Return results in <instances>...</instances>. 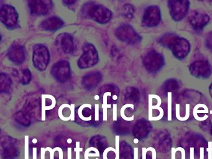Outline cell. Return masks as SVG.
<instances>
[{"instance_id":"cell-15","label":"cell","mask_w":212,"mask_h":159,"mask_svg":"<svg viewBox=\"0 0 212 159\" xmlns=\"http://www.w3.org/2000/svg\"><path fill=\"white\" fill-rule=\"evenodd\" d=\"M28 3L30 13L35 15L46 14L51 6V1H30Z\"/></svg>"},{"instance_id":"cell-20","label":"cell","mask_w":212,"mask_h":159,"mask_svg":"<svg viewBox=\"0 0 212 159\" xmlns=\"http://www.w3.org/2000/svg\"><path fill=\"white\" fill-rule=\"evenodd\" d=\"M0 84L1 93H7L11 89L12 82L8 75L1 73L0 76Z\"/></svg>"},{"instance_id":"cell-9","label":"cell","mask_w":212,"mask_h":159,"mask_svg":"<svg viewBox=\"0 0 212 159\" xmlns=\"http://www.w3.org/2000/svg\"><path fill=\"white\" fill-rule=\"evenodd\" d=\"M51 72L57 80L64 83L70 78V69L69 64L66 61H59L53 66Z\"/></svg>"},{"instance_id":"cell-23","label":"cell","mask_w":212,"mask_h":159,"mask_svg":"<svg viewBox=\"0 0 212 159\" xmlns=\"http://www.w3.org/2000/svg\"><path fill=\"white\" fill-rule=\"evenodd\" d=\"M31 80V73L28 69H24L23 71V76L21 78V83L23 85L28 84Z\"/></svg>"},{"instance_id":"cell-25","label":"cell","mask_w":212,"mask_h":159,"mask_svg":"<svg viewBox=\"0 0 212 159\" xmlns=\"http://www.w3.org/2000/svg\"><path fill=\"white\" fill-rule=\"evenodd\" d=\"M24 159H29V136L24 137Z\"/></svg>"},{"instance_id":"cell-37","label":"cell","mask_w":212,"mask_h":159,"mask_svg":"<svg viewBox=\"0 0 212 159\" xmlns=\"http://www.w3.org/2000/svg\"><path fill=\"white\" fill-rule=\"evenodd\" d=\"M176 148L172 147L171 148V159H175V153H176Z\"/></svg>"},{"instance_id":"cell-3","label":"cell","mask_w":212,"mask_h":159,"mask_svg":"<svg viewBox=\"0 0 212 159\" xmlns=\"http://www.w3.org/2000/svg\"><path fill=\"white\" fill-rule=\"evenodd\" d=\"M49 59L50 55L48 49L43 45H36L33 52V63L35 67L40 71L45 70L49 62Z\"/></svg>"},{"instance_id":"cell-6","label":"cell","mask_w":212,"mask_h":159,"mask_svg":"<svg viewBox=\"0 0 212 159\" xmlns=\"http://www.w3.org/2000/svg\"><path fill=\"white\" fill-rule=\"evenodd\" d=\"M143 64L146 69L150 72H156L163 66L164 59L162 55L152 51L146 55L143 60Z\"/></svg>"},{"instance_id":"cell-17","label":"cell","mask_w":212,"mask_h":159,"mask_svg":"<svg viewBox=\"0 0 212 159\" xmlns=\"http://www.w3.org/2000/svg\"><path fill=\"white\" fill-rule=\"evenodd\" d=\"M101 75L100 72H93L85 75L82 80V85L87 90L95 88L101 81Z\"/></svg>"},{"instance_id":"cell-33","label":"cell","mask_w":212,"mask_h":159,"mask_svg":"<svg viewBox=\"0 0 212 159\" xmlns=\"http://www.w3.org/2000/svg\"><path fill=\"white\" fill-rule=\"evenodd\" d=\"M110 149H111V147H108V148H106V149L105 150L104 152H103V159H109V158H108V157H107V154H108V152L110 151Z\"/></svg>"},{"instance_id":"cell-8","label":"cell","mask_w":212,"mask_h":159,"mask_svg":"<svg viewBox=\"0 0 212 159\" xmlns=\"http://www.w3.org/2000/svg\"><path fill=\"white\" fill-rule=\"evenodd\" d=\"M0 19L1 22L9 28L16 26L18 23V14L13 6L5 4L1 8Z\"/></svg>"},{"instance_id":"cell-28","label":"cell","mask_w":212,"mask_h":159,"mask_svg":"<svg viewBox=\"0 0 212 159\" xmlns=\"http://www.w3.org/2000/svg\"><path fill=\"white\" fill-rule=\"evenodd\" d=\"M147 151H151L152 152V159H157V153L156 149L153 147H149L147 148Z\"/></svg>"},{"instance_id":"cell-16","label":"cell","mask_w":212,"mask_h":159,"mask_svg":"<svg viewBox=\"0 0 212 159\" xmlns=\"http://www.w3.org/2000/svg\"><path fill=\"white\" fill-rule=\"evenodd\" d=\"M8 56L13 62L20 64L25 60V52L24 48L19 45H13L9 49Z\"/></svg>"},{"instance_id":"cell-39","label":"cell","mask_w":212,"mask_h":159,"mask_svg":"<svg viewBox=\"0 0 212 159\" xmlns=\"http://www.w3.org/2000/svg\"><path fill=\"white\" fill-rule=\"evenodd\" d=\"M67 159H72V148L70 147H69L67 148Z\"/></svg>"},{"instance_id":"cell-14","label":"cell","mask_w":212,"mask_h":159,"mask_svg":"<svg viewBox=\"0 0 212 159\" xmlns=\"http://www.w3.org/2000/svg\"><path fill=\"white\" fill-rule=\"evenodd\" d=\"M210 18L207 14L198 12H193L191 13L189 18L190 24L196 30L202 29L207 24Z\"/></svg>"},{"instance_id":"cell-27","label":"cell","mask_w":212,"mask_h":159,"mask_svg":"<svg viewBox=\"0 0 212 159\" xmlns=\"http://www.w3.org/2000/svg\"><path fill=\"white\" fill-rule=\"evenodd\" d=\"M74 151L76 153L75 158L76 159H80V152L83 151V148L80 147V142H76V147L75 148Z\"/></svg>"},{"instance_id":"cell-10","label":"cell","mask_w":212,"mask_h":159,"mask_svg":"<svg viewBox=\"0 0 212 159\" xmlns=\"http://www.w3.org/2000/svg\"><path fill=\"white\" fill-rule=\"evenodd\" d=\"M172 18L175 20H182L187 13L189 8L188 1H170L169 2Z\"/></svg>"},{"instance_id":"cell-30","label":"cell","mask_w":212,"mask_h":159,"mask_svg":"<svg viewBox=\"0 0 212 159\" xmlns=\"http://www.w3.org/2000/svg\"><path fill=\"white\" fill-rule=\"evenodd\" d=\"M54 151H58L59 153V159H63V151L60 147H55L53 148Z\"/></svg>"},{"instance_id":"cell-21","label":"cell","mask_w":212,"mask_h":159,"mask_svg":"<svg viewBox=\"0 0 212 159\" xmlns=\"http://www.w3.org/2000/svg\"><path fill=\"white\" fill-rule=\"evenodd\" d=\"M100 156V152L96 148L90 147L85 151L84 153L85 159H90V157H99Z\"/></svg>"},{"instance_id":"cell-22","label":"cell","mask_w":212,"mask_h":159,"mask_svg":"<svg viewBox=\"0 0 212 159\" xmlns=\"http://www.w3.org/2000/svg\"><path fill=\"white\" fill-rule=\"evenodd\" d=\"M123 14L128 18H132L134 16L135 9L131 4H125L123 8Z\"/></svg>"},{"instance_id":"cell-40","label":"cell","mask_w":212,"mask_h":159,"mask_svg":"<svg viewBox=\"0 0 212 159\" xmlns=\"http://www.w3.org/2000/svg\"><path fill=\"white\" fill-rule=\"evenodd\" d=\"M33 159H37V148L34 147L33 148Z\"/></svg>"},{"instance_id":"cell-4","label":"cell","mask_w":212,"mask_h":159,"mask_svg":"<svg viewBox=\"0 0 212 159\" xmlns=\"http://www.w3.org/2000/svg\"><path fill=\"white\" fill-rule=\"evenodd\" d=\"M120 40L129 44H135L140 42L141 38L130 25L123 24L118 27L115 32Z\"/></svg>"},{"instance_id":"cell-26","label":"cell","mask_w":212,"mask_h":159,"mask_svg":"<svg viewBox=\"0 0 212 159\" xmlns=\"http://www.w3.org/2000/svg\"><path fill=\"white\" fill-rule=\"evenodd\" d=\"M116 159H120V136H116Z\"/></svg>"},{"instance_id":"cell-29","label":"cell","mask_w":212,"mask_h":159,"mask_svg":"<svg viewBox=\"0 0 212 159\" xmlns=\"http://www.w3.org/2000/svg\"><path fill=\"white\" fill-rule=\"evenodd\" d=\"M208 152V159H212V142H208V147L206 148Z\"/></svg>"},{"instance_id":"cell-12","label":"cell","mask_w":212,"mask_h":159,"mask_svg":"<svg viewBox=\"0 0 212 159\" xmlns=\"http://www.w3.org/2000/svg\"><path fill=\"white\" fill-rule=\"evenodd\" d=\"M190 70L194 76L202 78H208L211 72L210 65L205 61H197L191 64Z\"/></svg>"},{"instance_id":"cell-43","label":"cell","mask_w":212,"mask_h":159,"mask_svg":"<svg viewBox=\"0 0 212 159\" xmlns=\"http://www.w3.org/2000/svg\"><path fill=\"white\" fill-rule=\"evenodd\" d=\"M134 141V142H135V143H138V140L137 139H136Z\"/></svg>"},{"instance_id":"cell-36","label":"cell","mask_w":212,"mask_h":159,"mask_svg":"<svg viewBox=\"0 0 212 159\" xmlns=\"http://www.w3.org/2000/svg\"><path fill=\"white\" fill-rule=\"evenodd\" d=\"M199 159H204V148H200V158Z\"/></svg>"},{"instance_id":"cell-31","label":"cell","mask_w":212,"mask_h":159,"mask_svg":"<svg viewBox=\"0 0 212 159\" xmlns=\"http://www.w3.org/2000/svg\"><path fill=\"white\" fill-rule=\"evenodd\" d=\"M45 151H49L50 152V159H54V154L55 152L54 149H52V148L50 147H47L45 148Z\"/></svg>"},{"instance_id":"cell-32","label":"cell","mask_w":212,"mask_h":159,"mask_svg":"<svg viewBox=\"0 0 212 159\" xmlns=\"http://www.w3.org/2000/svg\"><path fill=\"white\" fill-rule=\"evenodd\" d=\"M176 151H180L182 153V159H185V151L184 148L177 147L176 148Z\"/></svg>"},{"instance_id":"cell-41","label":"cell","mask_w":212,"mask_h":159,"mask_svg":"<svg viewBox=\"0 0 212 159\" xmlns=\"http://www.w3.org/2000/svg\"><path fill=\"white\" fill-rule=\"evenodd\" d=\"M76 1H64L63 3H65V4H67V5H70L72 4L73 3H75Z\"/></svg>"},{"instance_id":"cell-38","label":"cell","mask_w":212,"mask_h":159,"mask_svg":"<svg viewBox=\"0 0 212 159\" xmlns=\"http://www.w3.org/2000/svg\"><path fill=\"white\" fill-rule=\"evenodd\" d=\"M134 159H138V148H134Z\"/></svg>"},{"instance_id":"cell-11","label":"cell","mask_w":212,"mask_h":159,"mask_svg":"<svg viewBox=\"0 0 212 159\" xmlns=\"http://www.w3.org/2000/svg\"><path fill=\"white\" fill-rule=\"evenodd\" d=\"M161 20L160 9L156 6H149L144 13L143 23L146 27H154L157 25Z\"/></svg>"},{"instance_id":"cell-5","label":"cell","mask_w":212,"mask_h":159,"mask_svg":"<svg viewBox=\"0 0 212 159\" xmlns=\"http://www.w3.org/2000/svg\"><path fill=\"white\" fill-rule=\"evenodd\" d=\"M88 14L91 19L100 24H105L110 21L112 16L109 9L100 4H95L90 6L88 10Z\"/></svg>"},{"instance_id":"cell-13","label":"cell","mask_w":212,"mask_h":159,"mask_svg":"<svg viewBox=\"0 0 212 159\" xmlns=\"http://www.w3.org/2000/svg\"><path fill=\"white\" fill-rule=\"evenodd\" d=\"M56 44L62 52L67 54L72 53L75 49L73 38L67 33L59 34L56 39Z\"/></svg>"},{"instance_id":"cell-7","label":"cell","mask_w":212,"mask_h":159,"mask_svg":"<svg viewBox=\"0 0 212 159\" xmlns=\"http://www.w3.org/2000/svg\"><path fill=\"white\" fill-rule=\"evenodd\" d=\"M118 88L113 85H107L103 86L100 93L102 103L106 106L115 104L118 99Z\"/></svg>"},{"instance_id":"cell-2","label":"cell","mask_w":212,"mask_h":159,"mask_svg":"<svg viewBox=\"0 0 212 159\" xmlns=\"http://www.w3.org/2000/svg\"><path fill=\"white\" fill-rule=\"evenodd\" d=\"M98 60V55L95 47L92 44H88L84 45V53L78 61V65L82 69L91 67L97 63Z\"/></svg>"},{"instance_id":"cell-35","label":"cell","mask_w":212,"mask_h":159,"mask_svg":"<svg viewBox=\"0 0 212 159\" xmlns=\"http://www.w3.org/2000/svg\"><path fill=\"white\" fill-rule=\"evenodd\" d=\"M45 148H41L40 150V158L41 159H45Z\"/></svg>"},{"instance_id":"cell-42","label":"cell","mask_w":212,"mask_h":159,"mask_svg":"<svg viewBox=\"0 0 212 159\" xmlns=\"http://www.w3.org/2000/svg\"><path fill=\"white\" fill-rule=\"evenodd\" d=\"M210 93H211V96H212V85H211V87H210Z\"/></svg>"},{"instance_id":"cell-19","label":"cell","mask_w":212,"mask_h":159,"mask_svg":"<svg viewBox=\"0 0 212 159\" xmlns=\"http://www.w3.org/2000/svg\"><path fill=\"white\" fill-rule=\"evenodd\" d=\"M125 99L126 101H128L131 103L138 102L140 99V95H139V90L134 87H128L126 88L125 94Z\"/></svg>"},{"instance_id":"cell-1","label":"cell","mask_w":212,"mask_h":159,"mask_svg":"<svg viewBox=\"0 0 212 159\" xmlns=\"http://www.w3.org/2000/svg\"><path fill=\"white\" fill-rule=\"evenodd\" d=\"M164 44L170 47L174 56L179 59H183L187 56L190 50V44L187 40L167 36L162 40Z\"/></svg>"},{"instance_id":"cell-34","label":"cell","mask_w":212,"mask_h":159,"mask_svg":"<svg viewBox=\"0 0 212 159\" xmlns=\"http://www.w3.org/2000/svg\"><path fill=\"white\" fill-rule=\"evenodd\" d=\"M147 148L143 147L142 148V159H146V153H147Z\"/></svg>"},{"instance_id":"cell-18","label":"cell","mask_w":212,"mask_h":159,"mask_svg":"<svg viewBox=\"0 0 212 159\" xmlns=\"http://www.w3.org/2000/svg\"><path fill=\"white\" fill-rule=\"evenodd\" d=\"M64 22L61 19L57 17H50L43 20L41 23V26L45 30H57L62 26Z\"/></svg>"},{"instance_id":"cell-24","label":"cell","mask_w":212,"mask_h":159,"mask_svg":"<svg viewBox=\"0 0 212 159\" xmlns=\"http://www.w3.org/2000/svg\"><path fill=\"white\" fill-rule=\"evenodd\" d=\"M166 89L167 91H172V90H175L177 89L178 87V84L177 82L175 80H169L167 81H166Z\"/></svg>"}]
</instances>
